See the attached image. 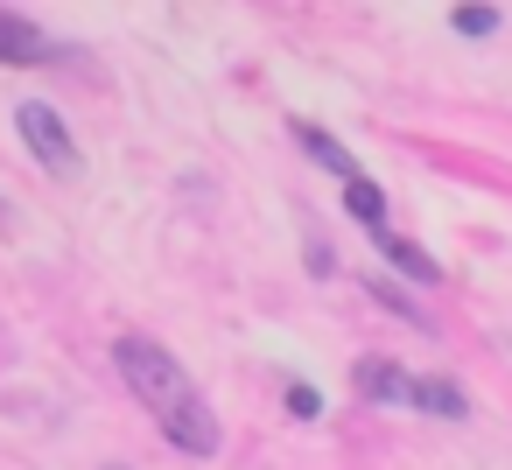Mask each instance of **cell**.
<instances>
[{
	"mask_svg": "<svg viewBox=\"0 0 512 470\" xmlns=\"http://www.w3.org/2000/svg\"><path fill=\"white\" fill-rule=\"evenodd\" d=\"M15 127H22V141H29V155L50 169V176H78L85 162H78V141H71V127H64V113L57 106H43V99H22L15 106Z\"/></svg>",
	"mask_w": 512,
	"mask_h": 470,
	"instance_id": "3",
	"label": "cell"
},
{
	"mask_svg": "<svg viewBox=\"0 0 512 470\" xmlns=\"http://www.w3.org/2000/svg\"><path fill=\"white\" fill-rule=\"evenodd\" d=\"M372 246H379V253H386V260H393L400 274H414L421 288H435V281H442V267H435V260H428V253L414 246V239H400V232H372Z\"/></svg>",
	"mask_w": 512,
	"mask_h": 470,
	"instance_id": "5",
	"label": "cell"
},
{
	"mask_svg": "<svg viewBox=\"0 0 512 470\" xmlns=\"http://www.w3.org/2000/svg\"><path fill=\"white\" fill-rule=\"evenodd\" d=\"M358 393H365V400H400V407L435 414V421H463V414H470L463 386H449V379H414V372H400L393 358H365V365H358Z\"/></svg>",
	"mask_w": 512,
	"mask_h": 470,
	"instance_id": "2",
	"label": "cell"
},
{
	"mask_svg": "<svg viewBox=\"0 0 512 470\" xmlns=\"http://www.w3.org/2000/svg\"><path fill=\"white\" fill-rule=\"evenodd\" d=\"M0 64H50V36L15 8H0Z\"/></svg>",
	"mask_w": 512,
	"mask_h": 470,
	"instance_id": "4",
	"label": "cell"
},
{
	"mask_svg": "<svg viewBox=\"0 0 512 470\" xmlns=\"http://www.w3.org/2000/svg\"><path fill=\"white\" fill-rule=\"evenodd\" d=\"M288 414H302V421H316V414H323V393L295 379V386H288Z\"/></svg>",
	"mask_w": 512,
	"mask_h": 470,
	"instance_id": "9",
	"label": "cell"
},
{
	"mask_svg": "<svg viewBox=\"0 0 512 470\" xmlns=\"http://www.w3.org/2000/svg\"><path fill=\"white\" fill-rule=\"evenodd\" d=\"M113 358H120V379L134 386V400L162 421V435H169L176 449H190V456H218V414L204 407V393L190 386V372H183L155 337H120Z\"/></svg>",
	"mask_w": 512,
	"mask_h": 470,
	"instance_id": "1",
	"label": "cell"
},
{
	"mask_svg": "<svg viewBox=\"0 0 512 470\" xmlns=\"http://www.w3.org/2000/svg\"><path fill=\"white\" fill-rule=\"evenodd\" d=\"M295 141H302V148H309V155H316V162H323V169H337V176H344V183H351V176H358V162H351V155H344V148H337V141H330V134H323V127H302V120H295Z\"/></svg>",
	"mask_w": 512,
	"mask_h": 470,
	"instance_id": "7",
	"label": "cell"
},
{
	"mask_svg": "<svg viewBox=\"0 0 512 470\" xmlns=\"http://www.w3.org/2000/svg\"><path fill=\"white\" fill-rule=\"evenodd\" d=\"M449 22H456L463 36H491V29H498V8H456Z\"/></svg>",
	"mask_w": 512,
	"mask_h": 470,
	"instance_id": "8",
	"label": "cell"
},
{
	"mask_svg": "<svg viewBox=\"0 0 512 470\" xmlns=\"http://www.w3.org/2000/svg\"><path fill=\"white\" fill-rule=\"evenodd\" d=\"M344 211H351L365 232H386V197H379L372 176H351V183H344Z\"/></svg>",
	"mask_w": 512,
	"mask_h": 470,
	"instance_id": "6",
	"label": "cell"
}]
</instances>
